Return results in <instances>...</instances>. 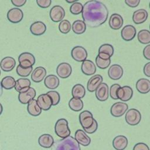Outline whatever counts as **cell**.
I'll return each mask as SVG.
<instances>
[{
    "mask_svg": "<svg viewBox=\"0 0 150 150\" xmlns=\"http://www.w3.org/2000/svg\"><path fill=\"white\" fill-rule=\"evenodd\" d=\"M81 16L86 25L94 28L105 22L108 18V11L105 5L101 2L91 0L83 5Z\"/></svg>",
    "mask_w": 150,
    "mask_h": 150,
    "instance_id": "cell-1",
    "label": "cell"
},
{
    "mask_svg": "<svg viewBox=\"0 0 150 150\" xmlns=\"http://www.w3.org/2000/svg\"><path fill=\"white\" fill-rule=\"evenodd\" d=\"M52 150H81V148L75 138L69 136L54 142Z\"/></svg>",
    "mask_w": 150,
    "mask_h": 150,
    "instance_id": "cell-2",
    "label": "cell"
},
{
    "mask_svg": "<svg viewBox=\"0 0 150 150\" xmlns=\"http://www.w3.org/2000/svg\"><path fill=\"white\" fill-rule=\"evenodd\" d=\"M54 131L56 134L62 138L70 136V130L69 127L68 121L64 118L59 119L55 124Z\"/></svg>",
    "mask_w": 150,
    "mask_h": 150,
    "instance_id": "cell-3",
    "label": "cell"
},
{
    "mask_svg": "<svg viewBox=\"0 0 150 150\" xmlns=\"http://www.w3.org/2000/svg\"><path fill=\"white\" fill-rule=\"evenodd\" d=\"M125 119L128 124L132 126L137 125L141 121V114L138 110L135 108H131L126 112Z\"/></svg>",
    "mask_w": 150,
    "mask_h": 150,
    "instance_id": "cell-4",
    "label": "cell"
},
{
    "mask_svg": "<svg viewBox=\"0 0 150 150\" xmlns=\"http://www.w3.org/2000/svg\"><path fill=\"white\" fill-rule=\"evenodd\" d=\"M19 64L23 67L28 68L32 67L35 63V57L33 54L29 52H23L18 57Z\"/></svg>",
    "mask_w": 150,
    "mask_h": 150,
    "instance_id": "cell-5",
    "label": "cell"
},
{
    "mask_svg": "<svg viewBox=\"0 0 150 150\" xmlns=\"http://www.w3.org/2000/svg\"><path fill=\"white\" fill-rule=\"evenodd\" d=\"M128 108V105L124 102H117L112 104L110 108L111 114L115 117H120L125 113Z\"/></svg>",
    "mask_w": 150,
    "mask_h": 150,
    "instance_id": "cell-6",
    "label": "cell"
},
{
    "mask_svg": "<svg viewBox=\"0 0 150 150\" xmlns=\"http://www.w3.org/2000/svg\"><path fill=\"white\" fill-rule=\"evenodd\" d=\"M49 16L51 20L54 22H61L65 16V11L60 5H55L50 10Z\"/></svg>",
    "mask_w": 150,
    "mask_h": 150,
    "instance_id": "cell-7",
    "label": "cell"
},
{
    "mask_svg": "<svg viewBox=\"0 0 150 150\" xmlns=\"http://www.w3.org/2000/svg\"><path fill=\"white\" fill-rule=\"evenodd\" d=\"M79 118V122L83 129L91 127L94 120L92 113L87 110H84L80 112Z\"/></svg>",
    "mask_w": 150,
    "mask_h": 150,
    "instance_id": "cell-8",
    "label": "cell"
},
{
    "mask_svg": "<svg viewBox=\"0 0 150 150\" xmlns=\"http://www.w3.org/2000/svg\"><path fill=\"white\" fill-rule=\"evenodd\" d=\"M72 58L77 62H83L87 57V52L84 47L77 46L74 47L71 51Z\"/></svg>",
    "mask_w": 150,
    "mask_h": 150,
    "instance_id": "cell-9",
    "label": "cell"
},
{
    "mask_svg": "<svg viewBox=\"0 0 150 150\" xmlns=\"http://www.w3.org/2000/svg\"><path fill=\"white\" fill-rule=\"evenodd\" d=\"M23 18V13L21 9L18 8H13L9 9L7 13L8 21L13 23L20 22Z\"/></svg>",
    "mask_w": 150,
    "mask_h": 150,
    "instance_id": "cell-10",
    "label": "cell"
},
{
    "mask_svg": "<svg viewBox=\"0 0 150 150\" xmlns=\"http://www.w3.org/2000/svg\"><path fill=\"white\" fill-rule=\"evenodd\" d=\"M117 96L118 99L124 102L128 101L133 96V90L131 87L128 86H124L118 89Z\"/></svg>",
    "mask_w": 150,
    "mask_h": 150,
    "instance_id": "cell-11",
    "label": "cell"
},
{
    "mask_svg": "<svg viewBox=\"0 0 150 150\" xmlns=\"http://www.w3.org/2000/svg\"><path fill=\"white\" fill-rule=\"evenodd\" d=\"M95 91L96 98L100 101L107 100L109 97V88L105 83H101Z\"/></svg>",
    "mask_w": 150,
    "mask_h": 150,
    "instance_id": "cell-12",
    "label": "cell"
},
{
    "mask_svg": "<svg viewBox=\"0 0 150 150\" xmlns=\"http://www.w3.org/2000/svg\"><path fill=\"white\" fill-rule=\"evenodd\" d=\"M72 72V68L70 64L66 62L60 63L56 68L57 74L62 79L69 77Z\"/></svg>",
    "mask_w": 150,
    "mask_h": 150,
    "instance_id": "cell-13",
    "label": "cell"
},
{
    "mask_svg": "<svg viewBox=\"0 0 150 150\" xmlns=\"http://www.w3.org/2000/svg\"><path fill=\"white\" fill-rule=\"evenodd\" d=\"M136 33V29L133 25H127L122 29L121 35L123 40L125 41H130L135 38Z\"/></svg>",
    "mask_w": 150,
    "mask_h": 150,
    "instance_id": "cell-14",
    "label": "cell"
},
{
    "mask_svg": "<svg viewBox=\"0 0 150 150\" xmlns=\"http://www.w3.org/2000/svg\"><path fill=\"white\" fill-rule=\"evenodd\" d=\"M124 73V70L121 66L114 64L111 66L108 69V75L109 77L114 80H117L121 78Z\"/></svg>",
    "mask_w": 150,
    "mask_h": 150,
    "instance_id": "cell-15",
    "label": "cell"
},
{
    "mask_svg": "<svg viewBox=\"0 0 150 150\" xmlns=\"http://www.w3.org/2000/svg\"><path fill=\"white\" fill-rule=\"evenodd\" d=\"M36 101L42 110H49L52 105V100L50 97L46 93L39 95Z\"/></svg>",
    "mask_w": 150,
    "mask_h": 150,
    "instance_id": "cell-16",
    "label": "cell"
},
{
    "mask_svg": "<svg viewBox=\"0 0 150 150\" xmlns=\"http://www.w3.org/2000/svg\"><path fill=\"white\" fill-rule=\"evenodd\" d=\"M36 96V91L34 88L30 87L27 91L20 93L18 95L19 102L23 104H28Z\"/></svg>",
    "mask_w": 150,
    "mask_h": 150,
    "instance_id": "cell-17",
    "label": "cell"
},
{
    "mask_svg": "<svg viewBox=\"0 0 150 150\" xmlns=\"http://www.w3.org/2000/svg\"><path fill=\"white\" fill-rule=\"evenodd\" d=\"M103 78L100 74H96L89 79L87 84V90L90 92H94L101 83H103Z\"/></svg>",
    "mask_w": 150,
    "mask_h": 150,
    "instance_id": "cell-18",
    "label": "cell"
},
{
    "mask_svg": "<svg viewBox=\"0 0 150 150\" xmlns=\"http://www.w3.org/2000/svg\"><path fill=\"white\" fill-rule=\"evenodd\" d=\"M74 138L77 142L84 146L89 145L91 143V138L82 129H77L74 134Z\"/></svg>",
    "mask_w": 150,
    "mask_h": 150,
    "instance_id": "cell-19",
    "label": "cell"
},
{
    "mask_svg": "<svg viewBox=\"0 0 150 150\" xmlns=\"http://www.w3.org/2000/svg\"><path fill=\"white\" fill-rule=\"evenodd\" d=\"M81 70L83 73L87 76L93 75L96 71V66L91 60L86 59L82 62Z\"/></svg>",
    "mask_w": 150,
    "mask_h": 150,
    "instance_id": "cell-20",
    "label": "cell"
},
{
    "mask_svg": "<svg viewBox=\"0 0 150 150\" xmlns=\"http://www.w3.org/2000/svg\"><path fill=\"white\" fill-rule=\"evenodd\" d=\"M124 23L122 17L118 13H113L110 16L109 19V26L114 30H118L121 28Z\"/></svg>",
    "mask_w": 150,
    "mask_h": 150,
    "instance_id": "cell-21",
    "label": "cell"
},
{
    "mask_svg": "<svg viewBox=\"0 0 150 150\" xmlns=\"http://www.w3.org/2000/svg\"><path fill=\"white\" fill-rule=\"evenodd\" d=\"M46 70L42 66L36 67L31 73V79L35 83L41 82L46 77Z\"/></svg>",
    "mask_w": 150,
    "mask_h": 150,
    "instance_id": "cell-22",
    "label": "cell"
},
{
    "mask_svg": "<svg viewBox=\"0 0 150 150\" xmlns=\"http://www.w3.org/2000/svg\"><path fill=\"white\" fill-rule=\"evenodd\" d=\"M16 64V61L12 57L6 56L3 58L0 62V67L2 70L8 72L13 69Z\"/></svg>",
    "mask_w": 150,
    "mask_h": 150,
    "instance_id": "cell-23",
    "label": "cell"
},
{
    "mask_svg": "<svg viewBox=\"0 0 150 150\" xmlns=\"http://www.w3.org/2000/svg\"><path fill=\"white\" fill-rule=\"evenodd\" d=\"M128 144L127 138L122 135L116 136L112 141V146L116 150H124L127 148Z\"/></svg>",
    "mask_w": 150,
    "mask_h": 150,
    "instance_id": "cell-24",
    "label": "cell"
},
{
    "mask_svg": "<svg viewBox=\"0 0 150 150\" xmlns=\"http://www.w3.org/2000/svg\"><path fill=\"white\" fill-rule=\"evenodd\" d=\"M46 30V26L41 21L35 22L30 26V32L35 36H40L45 33Z\"/></svg>",
    "mask_w": 150,
    "mask_h": 150,
    "instance_id": "cell-25",
    "label": "cell"
},
{
    "mask_svg": "<svg viewBox=\"0 0 150 150\" xmlns=\"http://www.w3.org/2000/svg\"><path fill=\"white\" fill-rule=\"evenodd\" d=\"M148 13L145 9H139L135 11L132 15V21L135 24H141L148 18Z\"/></svg>",
    "mask_w": 150,
    "mask_h": 150,
    "instance_id": "cell-26",
    "label": "cell"
},
{
    "mask_svg": "<svg viewBox=\"0 0 150 150\" xmlns=\"http://www.w3.org/2000/svg\"><path fill=\"white\" fill-rule=\"evenodd\" d=\"M31 85V82L29 79L27 78H20L16 81L15 89L16 91L20 93L27 91Z\"/></svg>",
    "mask_w": 150,
    "mask_h": 150,
    "instance_id": "cell-27",
    "label": "cell"
},
{
    "mask_svg": "<svg viewBox=\"0 0 150 150\" xmlns=\"http://www.w3.org/2000/svg\"><path fill=\"white\" fill-rule=\"evenodd\" d=\"M60 81L57 76L54 74H49L47 76L44 80L45 86L49 89H56L59 86Z\"/></svg>",
    "mask_w": 150,
    "mask_h": 150,
    "instance_id": "cell-28",
    "label": "cell"
},
{
    "mask_svg": "<svg viewBox=\"0 0 150 150\" xmlns=\"http://www.w3.org/2000/svg\"><path fill=\"white\" fill-rule=\"evenodd\" d=\"M136 88L141 94L148 93L150 91V80L145 78L139 79L136 83Z\"/></svg>",
    "mask_w": 150,
    "mask_h": 150,
    "instance_id": "cell-29",
    "label": "cell"
},
{
    "mask_svg": "<svg viewBox=\"0 0 150 150\" xmlns=\"http://www.w3.org/2000/svg\"><path fill=\"white\" fill-rule=\"evenodd\" d=\"M38 143L43 148H49L52 146L54 143V139L51 135L44 134L39 137Z\"/></svg>",
    "mask_w": 150,
    "mask_h": 150,
    "instance_id": "cell-30",
    "label": "cell"
},
{
    "mask_svg": "<svg viewBox=\"0 0 150 150\" xmlns=\"http://www.w3.org/2000/svg\"><path fill=\"white\" fill-rule=\"evenodd\" d=\"M27 110L30 115L34 117L39 115L42 112V109L39 106L35 99H33L28 104Z\"/></svg>",
    "mask_w": 150,
    "mask_h": 150,
    "instance_id": "cell-31",
    "label": "cell"
},
{
    "mask_svg": "<svg viewBox=\"0 0 150 150\" xmlns=\"http://www.w3.org/2000/svg\"><path fill=\"white\" fill-rule=\"evenodd\" d=\"M86 26L87 25L83 21L76 20L73 23L71 29L74 33L77 35H80L85 32L86 30Z\"/></svg>",
    "mask_w": 150,
    "mask_h": 150,
    "instance_id": "cell-32",
    "label": "cell"
},
{
    "mask_svg": "<svg viewBox=\"0 0 150 150\" xmlns=\"http://www.w3.org/2000/svg\"><path fill=\"white\" fill-rule=\"evenodd\" d=\"M86 94V89L81 84H75L71 90V95L74 98H82Z\"/></svg>",
    "mask_w": 150,
    "mask_h": 150,
    "instance_id": "cell-33",
    "label": "cell"
},
{
    "mask_svg": "<svg viewBox=\"0 0 150 150\" xmlns=\"http://www.w3.org/2000/svg\"><path fill=\"white\" fill-rule=\"evenodd\" d=\"M83 102L81 99L77 98H71L69 102V108L74 111H80L83 108Z\"/></svg>",
    "mask_w": 150,
    "mask_h": 150,
    "instance_id": "cell-34",
    "label": "cell"
},
{
    "mask_svg": "<svg viewBox=\"0 0 150 150\" xmlns=\"http://www.w3.org/2000/svg\"><path fill=\"white\" fill-rule=\"evenodd\" d=\"M1 84L2 88L6 90H11L15 87L16 84V80L12 76H5L2 79Z\"/></svg>",
    "mask_w": 150,
    "mask_h": 150,
    "instance_id": "cell-35",
    "label": "cell"
},
{
    "mask_svg": "<svg viewBox=\"0 0 150 150\" xmlns=\"http://www.w3.org/2000/svg\"><path fill=\"white\" fill-rule=\"evenodd\" d=\"M138 41L142 44H148L150 43V31L147 29H142L138 32L137 35Z\"/></svg>",
    "mask_w": 150,
    "mask_h": 150,
    "instance_id": "cell-36",
    "label": "cell"
},
{
    "mask_svg": "<svg viewBox=\"0 0 150 150\" xmlns=\"http://www.w3.org/2000/svg\"><path fill=\"white\" fill-rule=\"evenodd\" d=\"M71 28L70 22L67 19H63L59 25V29L60 32L63 34L68 33Z\"/></svg>",
    "mask_w": 150,
    "mask_h": 150,
    "instance_id": "cell-37",
    "label": "cell"
},
{
    "mask_svg": "<svg viewBox=\"0 0 150 150\" xmlns=\"http://www.w3.org/2000/svg\"><path fill=\"white\" fill-rule=\"evenodd\" d=\"M16 73L17 74L21 77H28L30 74L33 71V67H30L28 68L23 67L21 65H18L16 67Z\"/></svg>",
    "mask_w": 150,
    "mask_h": 150,
    "instance_id": "cell-38",
    "label": "cell"
},
{
    "mask_svg": "<svg viewBox=\"0 0 150 150\" xmlns=\"http://www.w3.org/2000/svg\"><path fill=\"white\" fill-rule=\"evenodd\" d=\"M114 49L113 46L108 43L103 44L98 49V53H104L109 54L111 57L113 55Z\"/></svg>",
    "mask_w": 150,
    "mask_h": 150,
    "instance_id": "cell-39",
    "label": "cell"
},
{
    "mask_svg": "<svg viewBox=\"0 0 150 150\" xmlns=\"http://www.w3.org/2000/svg\"><path fill=\"white\" fill-rule=\"evenodd\" d=\"M96 63L98 67L101 69H105L107 68L111 63V59H103L100 58L98 55L96 58Z\"/></svg>",
    "mask_w": 150,
    "mask_h": 150,
    "instance_id": "cell-40",
    "label": "cell"
},
{
    "mask_svg": "<svg viewBox=\"0 0 150 150\" xmlns=\"http://www.w3.org/2000/svg\"><path fill=\"white\" fill-rule=\"evenodd\" d=\"M83 5L79 2L72 4L70 7V11L73 15H79L82 12Z\"/></svg>",
    "mask_w": 150,
    "mask_h": 150,
    "instance_id": "cell-41",
    "label": "cell"
},
{
    "mask_svg": "<svg viewBox=\"0 0 150 150\" xmlns=\"http://www.w3.org/2000/svg\"><path fill=\"white\" fill-rule=\"evenodd\" d=\"M46 94L50 97L52 100V105H56L59 104L60 100V96L57 91L54 90H51L47 92Z\"/></svg>",
    "mask_w": 150,
    "mask_h": 150,
    "instance_id": "cell-42",
    "label": "cell"
},
{
    "mask_svg": "<svg viewBox=\"0 0 150 150\" xmlns=\"http://www.w3.org/2000/svg\"><path fill=\"white\" fill-rule=\"evenodd\" d=\"M121 86L118 84H112L109 90V95L110 96L111 98L113 100H117L118 97L117 96V92L119 88H120Z\"/></svg>",
    "mask_w": 150,
    "mask_h": 150,
    "instance_id": "cell-43",
    "label": "cell"
},
{
    "mask_svg": "<svg viewBox=\"0 0 150 150\" xmlns=\"http://www.w3.org/2000/svg\"><path fill=\"white\" fill-rule=\"evenodd\" d=\"M97 128H98V123H97V121H96V120L94 119V122H93V124L91 125V126L88 128L84 129V131L88 134H93L97 131Z\"/></svg>",
    "mask_w": 150,
    "mask_h": 150,
    "instance_id": "cell-44",
    "label": "cell"
},
{
    "mask_svg": "<svg viewBox=\"0 0 150 150\" xmlns=\"http://www.w3.org/2000/svg\"><path fill=\"white\" fill-rule=\"evenodd\" d=\"M36 3L39 6L42 8H47L51 5V0H36Z\"/></svg>",
    "mask_w": 150,
    "mask_h": 150,
    "instance_id": "cell-45",
    "label": "cell"
},
{
    "mask_svg": "<svg viewBox=\"0 0 150 150\" xmlns=\"http://www.w3.org/2000/svg\"><path fill=\"white\" fill-rule=\"evenodd\" d=\"M133 150H149V148L145 143L138 142L134 145Z\"/></svg>",
    "mask_w": 150,
    "mask_h": 150,
    "instance_id": "cell-46",
    "label": "cell"
},
{
    "mask_svg": "<svg viewBox=\"0 0 150 150\" xmlns=\"http://www.w3.org/2000/svg\"><path fill=\"white\" fill-rule=\"evenodd\" d=\"M140 2V0H125V3L131 8L137 7Z\"/></svg>",
    "mask_w": 150,
    "mask_h": 150,
    "instance_id": "cell-47",
    "label": "cell"
},
{
    "mask_svg": "<svg viewBox=\"0 0 150 150\" xmlns=\"http://www.w3.org/2000/svg\"><path fill=\"white\" fill-rule=\"evenodd\" d=\"M143 56L146 59L150 60V44L144 47L143 50Z\"/></svg>",
    "mask_w": 150,
    "mask_h": 150,
    "instance_id": "cell-48",
    "label": "cell"
},
{
    "mask_svg": "<svg viewBox=\"0 0 150 150\" xmlns=\"http://www.w3.org/2000/svg\"><path fill=\"white\" fill-rule=\"evenodd\" d=\"M11 2L15 6L21 7L26 4V0H11Z\"/></svg>",
    "mask_w": 150,
    "mask_h": 150,
    "instance_id": "cell-49",
    "label": "cell"
},
{
    "mask_svg": "<svg viewBox=\"0 0 150 150\" xmlns=\"http://www.w3.org/2000/svg\"><path fill=\"white\" fill-rule=\"evenodd\" d=\"M143 71L146 76L150 77V62H148L144 65Z\"/></svg>",
    "mask_w": 150,
    "mask_h": 150,
    "instance_id": "cell-50",
    "label": "cell"
},
{
    "mask_svg": "<svg viewBox=\"0 0 150 150\" xmlns=\"http://www.w3.org/2000/svg\"><path fill=\"white\" fill-rule=\"evenodd\" d=\"M98 56L101 58V59H110L111 58V56L108 54H106V53H98Z\"/></svg>",
    "mask_w": 150,
    "mask_h": 150,
    "instance_id": "cell-51",
    "label": "cell"
},
{
    "mask_svg": "<svg viewBox=\"0 0 150 150\" xmlns=\"http://www.w3.org/2000/svg\"><path fill=\"white\" fill-rule=\"evenodd\" d=\"M66 1L69 4H73L76 2H77V0H66Z\"/></svg>",
    "mask_w": 150,
    "mask_h": 150,
    "instance_id": "cell-52",
    "label": "cell"
},
{
    "mask_svg": "<svg viewBox=\"0 0 150 150\" xmlns=\"http://www.w3.org/2000/svg\"><path fill=\"white\" fill-rule=\"evenodd\" d=\"M2 92H3V90H2V87L1 84V83H0V97L1 96L2 94Z\"/></svg>",
    "mask_w": 150,
    "mask_h": 150,
    "instance_id": "cell-53",
    "label": "cell"
},
{
    "mask_svg": "<svg viewBox=\"0 0 150 150\" xmlns=\"http://www.w3.org/2000/svg\"><path fill=\"white\" fill-rule=\"evenodd\" d=\"M2 111H3V107H2V104L0 103V115L2 114Z\"/></svg>",
    "mask_w": 150,
    "mask_h": 150,
    "instance_id": "cell-54",
    "label": "cell"
},
{
    "mask_svg": "<svg viewBox=\"0 0 150 150\" xmlns=\"http://www.w3.org/2000/svg\"><path fill=\"white\" fill-rule=\"evenodd\" d=\"M149 8H150V2H149Z\"/></svg>",
    "mask_w": 150,
    "mask_h": 150,
    "instance_id": "cell-55",
    "label": "cell"
},
{
    "mask_svg": "<svg viewBox=\"0 0 150 150\" xmlns=\"http://www.w3.org/2000/svg\"><path fill=\"white\" fill-rule=\"evenodd\" d=\"M1 70H0V75H1Z\"/></svg>",
    "mask_w": 150,
    "mask_h": 150,
    "instance_id": "cell-56",
    "label": "cell"
},
{
    "mask_svg": "<svg viewBox=\"0 0 150 150\" xmlns=\"http://www.w3.org/2000/svg\"><path fill=\"white\" fill-rule=\"evenodd\" d=\"M149 29H150V25H149Z\"/></svg>",
    "mask_w": 150,
    "mask_h": 150,
    "instance_id": "cell-57",
    "label": "cell"
}]
</instances>
